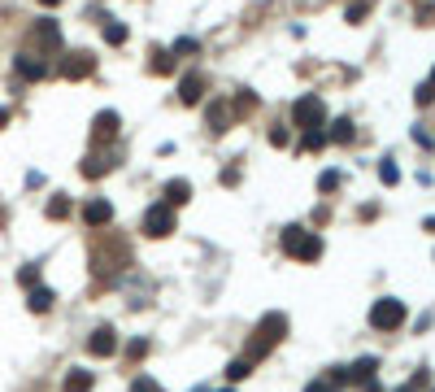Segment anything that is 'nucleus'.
I'll list each match as a JSON object with an SVG mask.
<instances>
[{
	"label": "nucleus",
	"instance_id": "nucleus-9",
	"mask_svg": "<svg viewBox=\"0 0 435 392\" xmlns=\"http://www.w3.org/2000/svg\"><path fill=\"white\" fill-rule=\"evenodd\" d=\"M204 96V74H183V83H178V100H183V105H196Z\"/></svg>",
	"mask_w": 435,
	"mask_h": 392
},
{
	"label": "nucleus",
	"instance_id": "nucleus-8",
	"mask_svg": "<svg viewBox=\"0 0 435 392\" xmlns=\"http://www.w3.org/2000/svg\"><path fill=\"white\" fill-rule=\"evenodd\" d=\"M31 44H35V48H57V44H61L57 22H48V18H44V22H35V26H31Z\"/></svg>",
	"mask_w": 435,
	"mask_h": 392
},
{
	"label": "nucleus",
	"instance_id": "nucleus-1",
	"mask_svg": "<svg viewBox=\"0 0 435 392\" xmlns=\"http://www.w3.org/2000/svg\"><path fill=\"white\" fill-rule=\"evenodd\" d=\"M283 253H292V257H300V261H314V257L322 253V240H318L314 231L288 227V231H283Z\"/></svg>",
	"mask_w": 435,
	"mask_h": 392
},
{
	"label": "nucleus",
	"instance_id": "nucleus-24",
	"mask_svg": "<svg viewBox=\"0 0 435 392\" xmlns=\"http://www.w3.org/2000/svg\"><path fill=\"white\" fill-rule=\"evenodd\" d=\"M235 109H240V114H252V109H257V96H252V92H240V96H235Z\"/></svg>",
	"mask_w": 435,
	"mask_h": 392
},
{
	"label": "nucleus",
	"instance_id": "nucleus-25",
	"mask_svg": "<svg viewBox=\"0 0 435 392\" xmlns=\"http://www.w3.org/2000/svg\"><path fill=\"white\" fill-rule=\"evenodd\" d=\"M166 70H170V52L157 48V52H152V74H166Z\"/></svg>",
	"mask_w": 435,
	"mask_h": 392
},
{
	"label": "nucleus",
	"instance_id": "nucleus-23",
	"mask_svg": "<svg viewBox=\"0 0 435 392\" xmlns=\"http://www.w3.org/2000/svg\"><path fill=\"white\" fill-rule=\"evenodd\" d=\"M348 375H353V379H370V375H374V357H362Z\"/></svg>",
	"mask_w": 435,
	"mask_h": 392
},
{
	"label": "nucleus",
	"instance_id": "nucleus-31",
	"mask_svg": "<svg viewBox=\"0 0 435 392\" xmlns=\"http://www.w3.org/2000/svg\"><path fill=\"white\" fill-rule=\"evenodd\" d=\"M135 392H161V388L152 384V379H135Z\"/></svg>",
	"mask_w": 435,
	"mask_h": 392
},
{
	"label": "nucleus",
	"instance_id": "nucleus-33",
	"mask_svg": "<svg viewBox=\"0 0 435 392\" xmlns=\"http://www.w3.org/2000/svg\"><path fill=\"white\" fill-rule=\"evenodd\" d=\"M427 88H431V92H435V70H431V78H427Z\"/></svg>",
	"mask_w": 435,
	"mask_h": 392
},
{
	"label": "nucleus",
	"instance_id": "nucleus-21",
	"mask_svg": "<svg viewBox=\"0 0 435 392\" xmlns=\"http://www.w3.org/2000/svg\"><path fill=\"white\" fill-rule=\"evenodd\" d=\"M109 166H114V162H100V157H87V162H83V174H87V179H96V174H105Z\"/></svg>",
	"mask_w": 435,
	"mask_h": 392
},
{
	"label": "nucleus",
	"instance_id": "nucleus-29",
	"mask_svg": "<svg viewBox=\"0 0 435 392\" xmlns=\"http://www.w3.org/2000/svg\"><path fill=\"white\" fill-rule=\"evenodd\" d=\"M418 22H422V26H431V22H435V5H427V9H418Z\"/></svg>",
	"mask_w": 435,
	"mask_h": 392
},
{
	"label": "nucleus",
	"instance_id": "nucleus-14",
	"mask_svg": "<svg viewBox=\"0 0 435 392\" xmlns=\"http://www.w3.org/2000/svg\"><path fill=\"white\" fill-rule=\"evenodd\" d=\"M326 140H336V144H348V140H353V122H348V118L331 122V136H326Z\"/></svg>",
	"mask_w": 435,
	"mask_h": 392
},
{
	"label": "nucleus",
	"instance_id": "nucleus-2",
	"mask_svg": "<svg viewBox=\"0 0 435 392\" xmlns=\"http://www.w3.org/2000/svg\"><path fill=\"white\" fill-rule=\"evenodd\" d=\"M283 331H288V319H283V314H266L262 327H257V340L248 345V362H252V357H262V353L274 345V340H283Z\"/></svg>",
	"mask_w": 435,
	"mask_h": 392
},
{
	"label": "nucleus",
	"instance_id": "nucleus-11",
	"mask_svg": "<svg viewBox=\"0 0 435 392\" xmlns=\"http://www.w3.org/2000/svg\"><path fill=\"white\" fill-rule=\"evenodd\" d=\"M13 66H18V74H22V78H44V74H48V66H44L39 57H31V52H18V61H13Z\"/></svg>",
	"mask_w": 435,
	"mask_h": 392
},
{
	"label": "nucleus",
	"instance_id": "nucleus-4",
	"mask_svg": "<svg viewBox=\"0 0 435 392\" xmlns=\"http://www.w3.org/2000/svg\"><path fill=\"white\" fill-rule=\"evenodd\" d=\"M144 231L152 235V240H161V235L174 231V205H152L144 214Z\"/></svg>",
	"mask_w": 435,
	"mask_h": 392
},
{
	"label": "nucleus",
	"instance_id": "nucleus-3",
	"mask_svg": "<svg viewBox=\"0 0 435 392\" xmlns=\"http://www.w3.org/2000/svg\"><path fill=\"white\" fill-rule=\"evenodd\" d=\"M322 118H326V105H322V96H300L296 105H292V122L296 126H305V131H318L322 126Z\"/></svg>",
	"mask_w": 435,
	"mask_h": 392
},
{
	"label": "nucleus",
	"instance_id": "nucleus-28",
	"mask_svg": "<svg viewBox=\"0 0 435 392\" xmlns=\"http://www.w3.org/2000/svg\"><path fill=\"white\" fill-rule=\"evenodd\" d=\"M270 144L283 148V144H288V126H274V131H270Z\"/></svg>",
	"mask_w": 435,
	"mask_h": 392
},
{
	"label": "nucleus",
	"instance_id": "nucleus-10",
	"mask_svg": "<svg viewBox=\"0 0 435 392\" xmlns=\"http://www.w3.org/2000/svg\"><path fill=\"white\" fill-rule=\"evenodd\" d=\"M114 136H118V114H114V109L96 114V122H92V140H114Z\"/></svg>",
	"mask_w": 435,
	"mask_h": 392
},
{
	"label": "nucleus",
	"instance_id": "nucleus-7",
	"mask_svg": "<svg viewBox=\"0 0 435 392\" xmlns=\"http://www.w3.org/2000/svg\"><path fill=\"white\" fill-rule=\"evenodd\" d=\"M87 349H92L96 357L118 353V335H114V327H96V331H92V340H87Z\"/></svg>",
	"mask_w": 435,
	"mask_h": 392
},
{
	"label": "nucleus",
	"instance_id": "nucleus-22",
	"mask_svg": "<svg viewBox=\"0 0 435 392\" xmlns=\"http://www.w3.org/2000/svg\"><path fill=\"white\" fill-rule=\"evenodd\" d=\"M322 144H326L322 131H305V140H300V148H305V153H314V148H322Z\"/></svg>",
	"mask_w": 435,
	"mask_h": 392
},
{
	"label": "nucleus",
	"instance_id": "nucleus-18",
	"mask_svg": "<svg viewBox=\"0 0 435 392\" xmlns=\"http://www.w3.org/2000/svg\"><path fill=\"white\" fill-rule=\"evenodd\" d=\"M248 371H252V362H248V357H235L231 366H226V379H231V384H240Z\"/></svg>",
	"mask_w": 435,
	"mask_h": 392
},
{
	"label": "nucleus",
	"instance_id": "nucleus-12",
	"mask_svg": "<svg viewBox=\"0 0 435 392\" xmlns=\"http://www.w3.org/2000/svg\"><path fill=\"white\" fill-rule=\"evenodd\" d=\"M83 218H87V227H105V222L114 218V209H109V201H87Z\"/></svg>",
	"mask_w": 435,
	"mask_h": 392
},
{
	"label": "nucleus",
	"instance_id": "nucleus-26",
	"mask_svg": "<svg viewBox=\"0 0 435 392\" xmlns=\"http://www.w3.org/2000/svg\"><path fill=\"white\" fill-rule=\"evenodd\" d=\"M318 188H322V192H336V188H340V174H336V170H326Z\"/></svg>",
	"mask_w": 435,
	"mask_h": 392
},
{
	"label": "nucleus",
	"instance_id": "nucleus-32",
	"mask_svg": "<svg viewBox=\"0 0 435 392\" xmlns=\"http://www.w3.org/2000/svg\"><path fill=\"white\" fill-rule=\"evenodd\" d=\"M5 122H9V109H0V131H5Z\"/></svg>",
	"mask_w": 435,
	"mask_h": 392
},
{
	"label": "nucleus",
	"instance_id": "nucleus-6",
	"mask_svg": "<svg viewBox=\"0 0 435 392\" xmlns=\"http://www.w3.org/2000/svg\"><path fill=\"white\" fill-rule=\"evenodd\" d=\"M96 70V57H92V52H70V57L61 61V74L66 78H87Z\"/></svg>",
	"mask_w": 435,
	"mask_h": 392
},
{
	"label": "nucleus",
	"instance_id": "nucleus-13",
	"mask_svg": "<svg viewBox=\"0 0 435 392\" xmlns=\"http://www.w3.org/2000/svg\"><path fill=\"white\" fill-rule=\"evenodd\" d=\"M188 192H192V183H188V179H170V183H166V205H183V201H188Z\"/></svg>",
	"mask_w": 435,
	"mask_h": 392
},
{
	"label": "nucleus",
	"instance_id": "nucleus-34",
	"mask_svg": "<svg viewBox=\"0 0 435 392\" xmlns=\"http://www.w3.org/2000/svg\"><path fill=\"white\" fill-rule=\"evenodd\" d=\"M39 5H61V0H39Z\"/></svg>",
	"mask_w": 435,
	"mask_h": 392
},
{
	"label": "nucleus",
	"instance_id": "nucleus-19",
	"mask_svg": "<svg viewBox=\"0 0 435 392\" xmlns=\"http://www.w3.org/2000/svg\"><path fill=\"white\" fill-rule=\"evenodd\" d=\"M48 218H70V196H53V201H48Z\"/></svg>",
	"mask_w": 435,
	"mask_h": 392
},
{
	"label": "nucleus",
	"instance_id": "nucleus-16",
	"mask_svg": "<svg viewBox=\"0 0 435 392\" xmlns=\"http://www.w3.org/2000/svg\"><path fill=\"white\" fill-rule=\"evenodd\" d=\"M35 314H44V309H53V292H48V287H35V292H31V301H27Z\"/></svg>",
	"mask_w": 435,
	"mask_h": 392
},
{
	"label": "nucleus",
	"instance_id": "nucleus-20",
	"mask_svg": "<svg viewBox=\"0 0 435 392\" xmlns=\"http://www.w3.org/2000/svg\"><path fill=\"white\" fill-rule=\"evenodd\" d=\"M105 40H109V44H126V26L109 18V22H105Z\"/></svg>",
	"mask_w": 435,
	"mask_h": 392
},
{
	"label": "nucleus",
	"instance_id": "nucleus-27",
	"mask_svg": "<svg viewBox=\"0 0 435 392\" xmlns=\"http://www.w3.org/2000/svg\"><path fill=\"white\" fill-rule=\"evenodd\" d=\"M379 174H383V183H396V179H400V170H396L392 162H383V166H379Z\"/></svg>",
	"mask_w": 435,
	"mask_h": 392
},
{
	"label": "nucleus",
	"instance_id": "nucleus-5",
	"mask_svg": "<svg viewBox=\"0 0 435 392\" xmlns=\"http://www.w3.org/2000/svg\"><path fill=\"white\" fill-rule=\"evenodd\" d=\"M370 323H374L379 331L400 327V323H405V305H400V301H379V305L370 309Z\"/></svg>",
	"mask_w": 435,
	"mask_h": 392
},
{
	"label": "nucleus",
	"instance_id": "nucleus-15",
	"mask_svg": "<svg viewBox=\"0 0 435 392\" xmlns=\"http://www.w3.org/2000/svg\"><path fill=\"white\" fill-rule=\"evenodd\" d=\"M209 122H214L218 136H222L226 126H231V114H226V105H209Z\"/></svg>",
	"mask_w": 435,
	"mask_h": 392
},
{
	"label": "nucleus",
	"instance_id": "nucleus-17",
	"mask_svg": "<svg viewBox=\"0 0 435 392\" xmlns=\"http://www.w3.org/2000/svg\"><path fill=\"white\" fill-rule=\"evenodd\" d=\"M66 392H92V375H87V371H74V375L66 379Z\"/></svg>",
	"mask_w": 435,
	"mask_h": 392
},
{
	"label": "nucleus",
	"instance_id": "nucleus-30",
	"mask_svg": "<svg viewBox=\"0 0 435 392\" xmlns=\"http://www.w3.org/2000/svg\"><path fill=\"white\" fill-rule=\"evenodd\" d=\"M18 279H22V283H27V287H31V283H35V279H39V271H35V266H27V271H22V275H18Z\"/></svg>",
	"mask_w": 435,
	"mask_h": 392
}]
</instances>
